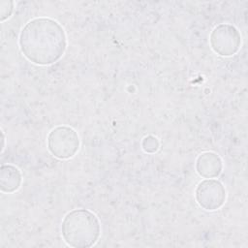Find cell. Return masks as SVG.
Here are the masks:
<instances>
[{"mask_svg": "<svg viewBox=\"0 0 248 248\" xmlns=\"http://www.w3.org/2000/svg\"><path fill=\"white\" fill-rule=\"evenodd\" d=\"M19 46L23 55L37 65H50L58 61L67 46L62 26L47 17L28 21L19 35Z\"/></svg>", "mask_w": 248, "mask_h": 248, "instance_id": "6da1fadb", "label": "cell"}, {"mask_svg": "<svg viewBox=\"0 0 248 248\" xmlns=\"http://www.w3.org/2000/svg\"><path fill=\"white\" fill-rule=\"evenodd\" d=\"M61 233L64 241L72 247H91L100 237V222L89 210L74 209L64 217Z\"/></svg>", "mask_w": 248, "mask_h": 248, "instance_id": "7a4b0ae2", "label": "cell"}, {"mask_svg": "<svg viewBox=\"0 0 248 248\" xmlns=\"http://www.w3.org/2000/svg\"><path fill=\"white\" fill-rule=\"evenodd\" d=\"M49 152L58 159L72 158L79 148L78 133L68 126H58L47 136Z\"/></svg>", "mask_w": 248, "mask_h": 248, "instance_id": "3957f363", "label": "cell"}, {"mask_svg": "<svg viewBox=\"0 0 248 248\" xmlns=\"http://www.w3.org/2000/svg\"><path fill=\"white\" fill-rule=\"evenodd\" d=\"M210 46L219 55L231 56L236 53L241 45L239 31L232 24L217 25L210 34Z\"/></svg>", "mask_w": 248, "mask_h": 248, "instance_id": "277c9868", "label": "cell"}, {"mask_svg": "<svg viewBox=\"0 0 248 248\" xmlns=\"http://www.w3.org/2000/svg\"><path fill=\"white\" fill-rule=\"evenodd\" d=\"M195 197L201 207L213 211L219 209L224 204L226 201V190L219 180L208 178L198 184Z\"/></svg>", "mask_w": 248, "mask_h": 248, "instance_id": "5b68a950", "label": "cell"}, {"mask_svg": "<svg viewBox=\"0 0 248 248\" xmlns=\"http://www.w3.org/2000/svg\"><path fill=\"white\" fill-rule=\"evenodd\" d=\"M222 168V160L214 152H203L196 161V170L198 173L204 178H214L219 176Z\"/></svg>", "mask_w": 248, "mask_h": 248, "instance_id": "8992f818", "label": "cell"}, {"mask_svg": "<svg viewBox=\"0 0 248 248\" xmlns=\"http://www.w3.org/2000/svg\"><path fill=\"white\" fill-rule=\"evenodd\" d=\"M21 173L12 165H3L0 170V189L4 193H14L21 185Z\"/></svg>", "mask_w": 248, "mask_h": 248, "instance_id": "52a82bcc", "label": "cell"}, {"mask_svg": "<svg viewBox=\"0 0 248 248\" xmlns=\"http://www.w3.org/2000/svg\"><path fill=\"white\" fill-rule=\"evenodd\" d=\"M142 149L147 153H154L158 150L160 143L157 138L153 136H147L145 137L141 141Z\"/></svg>", "mask_w": 248, "mask_h": 248, "instance_id": "ba28073f", "label": "cell"}, {"mask_svg": "<svg viewBox=\"0 0 248 248\" xmlns=\"http://www.w3.org/2000/svg\"><path fill=\"white\" fill-rule=\"evenodd\" d=\"M14 10L13 1H1L0 2V19L4 21L6 18L10 17Z\"/></svg>", "mask_w": 248, "mask_h": 248, "instance_id": "9c48e42d", "label": "cell"}]
</instances>
